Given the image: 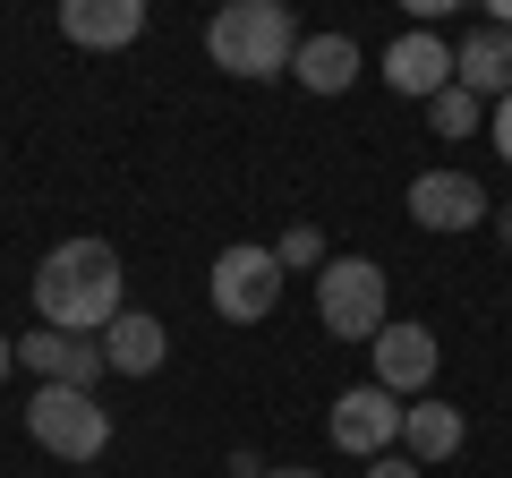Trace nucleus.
Instances as JSON below:
<instances>
[{
    "mask_svg": "<svg viewBox=\"0 0 512 478\" xmlns=\"http://www.w3.org/2000/svg\"><path fill=\"white\" fill-rule=\"evenodd\" d=\"M487 214H495V197L478 171H419L410 180V222L419 231H478Z\"/></svg>",
    "mask_w": 512,
    "mask_h": 478,
    "instance_id": "obj_9",
    "label": "nucleus"
},
{
    "mask_svg": "<svg viewBox=\"0 0 512 478\" xmlns=\"http://www.w3.org/2000/svg\"><path fill=\"white\" fill-rule=\"evenodd\" d=\"M214 316L222 325H265V316L282 308V257L265 248V239H231L214 257Z\"/></svg>",
    "mask_w": 512,
    "mask_h": 478,
    "instance_id": "obj_5",
    "label": "nucleus"
},
{
    "mask_svg": "<svg viewBox=\"0 0 512 478\" xmlns=\"http://www.w3.org/2000/svg\"><path fill=\"white\" fill-rule=\"evenodd\" d=\"M359 478H427V470H419V461H410V453H384V461H367Z\"/></svg>",
    "mask_w": 512,
    "mask_h": 478,
    "instance_id": "obj_18",
    "label": "nucleus"
},
{
    "mask_svg": "<svg viewBox=\"0 0 512 478\" xmlns=\"http://www.w3.org/2000/svg\"><path fill=\"white\" fill-rule=\"evenodd\" d=\"M402 410H410V402H393L384 385H350V393H333V410H325L333 453H350V461H384L393 444H402Z\"/></svg>",
    "mask_w": 512,
    "mask_h": 478,
    "instance_id": "obj_6",
    "label": "nucleus"
},
{
    "mask_svg": "<svg viewBox=\"0 0 512 478\" xmlns=\"http://www.w3.org/2000/svg\"><path fill=\"white\" fill-rule=\"evenodd\" d=\"M495 239H504V248H512V197L495 205Z\"/></svg>",
    "mask_w": 512,
    "mask_h": 478,
    "instance_id": "obj_20",
    "label": "nucleus"
},
{
    "mask_svg": "<svg viewBox=\"0 0 512 478\" xmlns=\"http://www.w3.org/2000/svg\"><path fill=\"white\" fill-rule=\"evenodd\" d=\"M35 316L52 333H86L103 342L111 316H128V274L111 239H60L52 257L35 265Z\"/></svg>",
    "mask_w": 512,
    "mask_h": 478,
    "instance_id": "obj_1",
    "label": "nucleus"
},
{
    "mask_svg": "<svg viewBox=\"0 0 512 478\" xmlns=\"http://www.w3.org/2000/svg\"><path fill=\"white\" fill-rule=\"evenodd\" d=\"M299 26H291V9L282 0H231L214 26H205V52H214V69L222 77H248V86H265V77H282L299 60Z\"/></svg>",
    "mask_w": 512,
    "mask_h": 478,
    "instance_id": "obj_2",
    "label": "nucleus"
},
{
    "mask_svg": "<svg viewBox=\"0 0 512 478\" xmlns=\"http://www.w3.org/2000/svg\"><path fill=\"white\" fill-rule=\"evenodd\" d=\"M461 444H470V419H461L444 393H427V402H410V410H402V453L419 461V470H427V461H453Z\"/></svg>",
    "mask_w": 512,
    "mask_h": 478,
    "instance_id": "obj_13",
    "label": "nucleus"
},
{
    "mask_svg": "<svg viewBox=\"0 0 512 478\" xmlns=\"http://www.w3.org/2000/svg\"><path fill=\"white\" fill-rule=\"evenodd\" d=\"M453 86H470L478 103H504L512 94V26H478V35L453 43Z\"/></svg>",
    "mask_w": 512,
    "mask_h": 478,
    "instance_id": "obj_12",
    "label": "nucleus"
},
{
    "mask_svg": "<svg viewBox=\"0 0 512 478\" xmlns=\"http://www.w3.org/2000/svg\"><path fill=\"white\" fill-rule=\"evenodd\" d=\"M103 359H111V376H154V368L171 359V333H163V316H146V308L111 316V325H103Z\"/></svg>",
    "mask_w": 512,
    "mask_h": 478,
    "instance_id": "obj_14",
    "label": "nucleus"
},
{
    "mask_svg": "<svg viewBox=\"0 0 512 478\" xmlns=\"http://www.w3.org/2000/svg\"><path fill=\"white\" fill-rule=\"evenodd\" d=\"M26 436L52 461H103L111 453V410L77 385H35L26 393Z\"/></svg>",
    "mask_w": 512,
    "mask_h": 478,
    "instance_id": "obj_4",
    "label": "nucleus"
},
{
    "mask_svg": "<svg viewBox=\"0 0 512 478\" xmlns=\"http://www.w3.org/2000/svg\"><path fill=\"white\" fill-rule=\"evenodd\" d=\"M274 257H282V274H325V231H316V222H291V231L274 239Z\"/></svg>",
    "mask_w": 512,
    "mask_h": 478,
    "instance_id": "obj_17",
    "label": "nucleus"
},
{
    "mask_svg": "<svg viewBox=\"0 0 512 478\" xmlns=\"http://www.w3.org/2000/svg\"><path fill=\"white\" fill-rule=\"evenodd\" d=\"M367 359H376L367 385H384L393 402H427V393H436V368H444V342L427 325H410V316H393V325L367 342Z\"/></svg>",
    "mask_w": 512,
    "mask_h": 478,
    "instance_id": "obj_7",
    "label": "nucleus"
},
{
    "mask_svg": "<svg viewBox=\"0 0 512 478\" xmlns=\"http://www.w3.org/2000/svg\"><path fill=\"white\" fill-rule=\"evenodd\" d=\"M291 77L308 94H350L359 86V35H308L299 60H291Z\"/></svg>",
    "mask_w": 512,
    "mask_h": 478,
    "instance_id": "obj_15",
    "label": "nucleus"
},
{
    "mask_svg": "<svg viewBox=\"0 0 512 478\" xmlns=\"http://www.w3.org/2000/svg\"><path fill=\"white\" fill-rule=\"evenodd\" d=\"M18 368L35 376V385H77V393H94V385L111 376V359H103V342H86V333L35 325V333H18Z\"/></svg>",
    "mask_w": 512,
    "mask_h": 478,
    "instance_id": "obj_8",
    "label": "nucleus"
},
{
    "mask_svg": "<svg viewBox=\"0 0 512 478\" xmlns=\"http://www.w3.org/2000/svg\"><path fill=\"white\" fill-rule=\"evenodd\" d=\"M60 35L77 52H128L146 35V0H60Z\"/></svg>",
    "mask_w": 512,
    "mask_h": 478,
    "instance_id": "obj_11",
    "label": "nucleus"
},
{
    "mask_svg": "<svg viewBox=\"0 0 512 478\" xmlns=\"http://www.w3.org/2000/svg\"><path fill=\"white\" fill-rule=\"evenodd\" d=\"M9 368H18V342H9V333H0V385H9Z\"/></svg>",
    "mask_w": 512,
    "mask_h": 478,
    "instance_id": "obj_21",
    "label": "nucleus"
},
{
    "mask_svg": "<svg viewBox=\"0 0 512 478\" xmlns=\"http://www.w3.org/2000/svg\"><path fill=\"white\" fill-rule=\"evenodd\" d=\"M487 137H495V154H504V163H512V94H504V103L487 111Z\"/></svg>",
    "mask_w": 512,
    "mask_h": 478,
    "instance_id": "obj_19",
    "label": "nucleus"
},
{
    "mask_svg": "<svg viewBox=\"0 0 512 478\" xmlns=\"http://www.w3.org/2000/svg\"><path fill=\"white\" fill-rule=\"evenodd\" d=\"M265 478H325V470H299V461H282V470H265Z\"/></svg>",
    "mask_w": 512,
    "mask_h": 478,
    "instance_id": "obj_22",
    "label": "nucleus"
},
{
    "mask_svg": "<svg viewBox=\"0 0 512 478\" xmlns=\"http://www.w3.org/2000/svg\"><path fill=\"white\" fill-rule=\"evenodd\" d=\"M384 86L393 94H410V103H436L444 86H453V43L436 35V26H410V35H393L384 43Z\"/></svg>",
    "mask_w": 512,
    "mask_h": 478,
    "instance_id": "obj_10",
    "label": "nucleus"
},
{
    "mask_svg": "<svg viewBox=\"0 0 512 478\" xmlns=\"http://www.w3.org/2000/svg\"><path fill=\"white\" fill-rule=\"evenodd\" d=\"M316 325L333 342H376L393 325V282H384V265L376 257H333L316 274Z\"/></svg>",
    "mask_w": 512,
    "mask_h": 478,
    "instance_id": "obj_3",
    "label": "nucleus"
},
{
    "mask_svg": "<svg viewBox=\"0 0 512 478\" xmlns=\"http://www.w3.org/2000/svg\"><path fill=\"white\" fill-rule=\"evenodd\" d=\"M427 120H436V137H478L487 129V103H478L470 86H444L436 103H427Z\"/></svg>",
    "mask_w": 512,
    "mask_h": 478,
    "instance_id": "obj_16",
    "label": "nucleus"
}]
</instances>
